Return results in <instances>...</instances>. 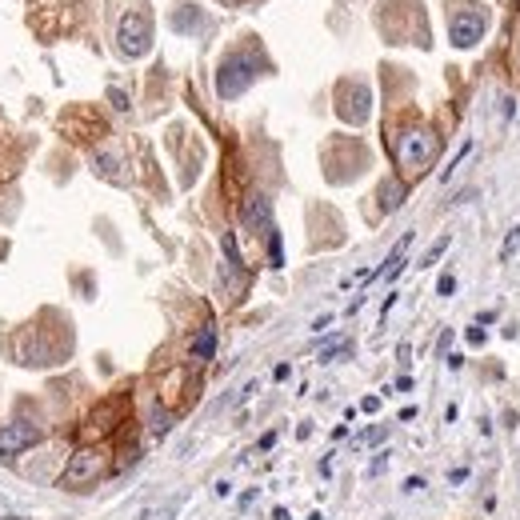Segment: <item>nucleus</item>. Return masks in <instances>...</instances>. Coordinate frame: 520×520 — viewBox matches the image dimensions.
<instances>
[{
    "label": "nucleus",
    "instance_id": "1",
    "mask_svg": "<svg viewBox=\"0 0 520 520\" xmlns=\"http://www.w3.org/2000/svg\"><path fill=\"white\" fill-rule=\"evenodd\" d=\"M116 44H120L124 56H149L152 49V16L149 13H128L116 28Z\"/></svg>",
    "mask_w": 520,
    "mask_h": 520
},
{
    "label": "nucleus",
    "instance_id": "2",
    "mask_svg": "<svg viewBox=\"0 0 520 520\" xmlns=\"http://www.w3.org/2000/svg\"><path fill=\"white\" fill-rule=\"evenodd\" d=\"M436 156V137L433 132H424V128H412V132H404V137L397 140V161L409 168V173H421V168H428Z\"/></svg>",
    "mask_w": 520,
    "mask_h": 520
},
{
    "label": "nucleus",
    "instance_id": "3",
    "mask_svg": "<svg viewBox=\"0 0 520 520\" xmlns=\"http://www.w3.org/2000/svg\"><path fill=\"white\" fill-rule=\"evenodd\" d=\"M248 85H252V64H248V56H228V61L221 64V73H216V92H221L224 100H233V97H240Z\"/></svg>",
    "mask_w": 520,
    "mask_h": 520
},
{
    "label": "nucleus",
    "instance_id": "4",
    "mask_svg": "<svg viewBox=\"0 0 520 520\" xmlns=\"http://www.w3.org/2000/svg\"><path fill=\"white\" fill-rule=\"evenodd\" d=\"M484 28H488V16L481 8H472V13H457L452 16V28H448V37L457 49H476L484 40Z\"/></svg>",
    "mask_w": 520,
    "mask_h": 520
},
{
    "label": "nucleus",
    "instance_id": "5",
    "mask_svg": "<svg viewBox=\"0 0 520 520\" xmlns=\"http://www.w3.org/2000/svg\"><path fill=\"white\" fill-rule=\"evenodd\" d=\"M40 440H44V428L37 424H0V457H16Z\"/></svg>",
    "mask_w": 520,
    "mask_h": 520
},
{
    "label": "nucleus",
    "instance_id": "6",
    "mask_svg": "<svg viewBox=\"0 0 520 520\" xmlns=\"http://www.w3.org/2000/svg\"><path fill=\"white\" fill-rule=\"evenodd\" d=\"M100 472H104V457H100V452H76V457L68 460V469H64L61 484L64 488H73V484H92V481H100Z\"/></svg>",
    "mask_w": 520,
    "mask_h": 520
},
{
    "label": "nucleus",
    "instance_id": "7",
    "mask_svg": "<svg viewBox=\"0 0 520 520\" xmlns=\"http://www.w3.org/2000/svg\"><path fill=\"white\" fill-rule=\"evenodd\" d=\"M268 216H273V204L260 197V192L244 200V212H240L244 228H252V233H264V228H268Z\"/></svg>",
    "mask_w": 520,
    "mask_h": 520
},
{
    "label": "nucleus",
    "instance_id": "8",
    "mask_svg": "<svg viewBox=\"0 0 520 520\" xmlns=\"http://www.w3.org/2000/svg\"><path fill=\"white\" fill-rule=\"evenodd\" d=\"M212 352H216V328H204V333L192 336V345H188L192 360H212Z\"/></svg>",
    "mask_w": 520,
    "mask_h": 520
},
{
    "label": "nucleus",
    "instance_id": "9",
    "mask_svg": "<svg viewBox=\"0 0 520 520\" xmlns=\"http://www.w3.org/2000/svg\"><path fill=\"white\" fill-rule=\"evenodd\" d=\"M400 200H404V185H400V180H384L380 185V209L392 212V209H400Z\"/></svg>",
    "mask_w": 520,
    "mask_h": 520
},
{
    "label": "nucleus",
    "instance_id": "10",
    "mask_svg": "<svg viewBox=\"0 0 520 520\" xmlns=\"http://www.w3.org/2000/svg\"><path fill=\"white\" fill-rule=\"evenodd\" d=\"M200 25V13H197V4H180L173 13V28L176 32H188V28H197Z\"/></svg>",
    "mask_w": 520,
    "mask_h": 520
},
{
    "label": "nucleus",
    "instance_id": "11",
    "mask_svg": "<svg viewBox=\"0 0 520 520\" xmlns=\"http://www.w3.org/2000/svg\"><path fill=\"white\" fill-rule=\"evenodd\" d=\"M352 357V340H333V345L321 348V364H336V360Z\"/></svg>",
    "mask_w": 520,
    "mask_h": 520
},
{
    "label": "nucleus",
    "instance_id": "12",
    "mask_svg": "<svg viewBox=\"0 0 520 520\" xmlns=\"http://www.w3.org/2000/svg\"><path fill=\"white\" fill-rule=\"evenodd\" d=\"M448 244H452V236H440V240H436V244H433V248H428V252L421 256V264H416V268H433L436 260L445 256V248H448Z\"/></svg>",
    "mask_w": 520,
    "mask_h": 520
},
{
    "label": "nucleus",
    "instance_id": "13",
    "mask_svg": "<svg viewBox=\"0 0 520 520\" xmlns=\"http://www.w3.org/2000/svg\"><path fill=\"white\" fill-rule=\"evenodd\" d=\"M273 233V228H268ZM268 252H273V268H280L285 264V248H280V233H273L268 236Z\"/></svg>",
    "mask_w": 520,
    "mask_h": 520
},
{
    "label": "nucleus",
    "instance_id": "14",
    "mask_svg": "<svg viewBox=\"0 0 520 520\" xmlns=\"http://www.w3.org/2000/svg\"><path fill=\"white\" fill-rule=\"evenodd\" d=\"M469 152H472V140H469V144H460V152H457V156H452V164H448L445 173H440V180H452V173H457V168H460V161H464Z\"/></svg>",
    "mask_w": 520,
    "mask_h": 520
},
{
    "label": "nucleus",
    "instance_id": "15",
    "mask_svg": "<svg viewBox=\"0 0 520 520\" xmlns=\"http://www.w3.org/2000/svg\"><path fill=\"white\" fill-rule=\"evenodd\" d=\"M221 248H224V256H228V264H240V248H236L233 233H224V236H221Z\"/></svg>",
    "mask_w": 520,
    "mask_h": 520
},
{
    "label": "nucleus",
    "instance_id": "16",
    "mask_svg": "<svg viewBox=\"0 0 520 520\" xmlns=\"http://www.w3.org/2000/svg\"><path fill=\"white\" fill-rule=\"evenodd\" d=\"M516 248H520V224L512 228V233H508V240H504V244H500V260H508L512 252H516Z\"/></svg>",
    "mask_w": 520,
    "mask_h": 520
},
{
    "label": "nucleus",
    "instance_id": "17",
    "mask_svg": "<svg viewBox=\"0 0 520 520\" xmlns=\"http://www.w3.org/2000/svg\"><path fill=\"white\" fill-rule=\"evenodd\" d=\"M452 292H457V276L445 273L440 280H436V297H452Z\"/></svg>",
    "mask_w": 520,
    "mask_h": 520
},
{
    "label": "nucleus",
    "instance_id": "18",
    "mask_svg": "<svg viewBox=\"0 0 520 520\" xmlns=\"http://www.w3.org/2000/svg\"><path fill=\"white\" fill-rule=\"evenodd\" d=\"M384 469H388V452H376V457H372V464H369V476H380Z\"/></svg>",
    "mask_w": 520,
    "mask_h": 520
},
{
    "label": "nucleus",
    "instance_id": "19",
    "mask_svg": "<svg viewBox=\"0 0 520 520\" xmlns=\"http://www.w3.org/2000/svg\"><path fill=\"white\" fill-rule=\"evenodd\" d=\"M109 100H112V109H116V112H128V97H124L120 88H112V92H109Z\"/></svg>",
    "mask_w": 520,
    "mask_h": 520
},
{
    "label": "nucleus",
    "instance_id": "20",
    "mask_svg": "<svg viewBox=\"0 0 520 520\" xmlns=\"http://www.w3.org/2000/svg\"><path fill=\"white\" fill-rule=\"evenodd\" d=\"M400 488H404V493H421V488H424V476H409Z\"/></svg>",
    "mask_w": 520,
    "mask_h": 520
},
{
    "label": "nucleus",
    "instance_id": "21",
    "mask_svg": "<svg viewBox=\"0 0 520 520\" xmlns=\"http://www.w3.org/2000/svg\"><path fill=\"white\" fill-rule=\"evenodd\" d=\"M328 324H333V312H324V316H316V321H312V333H324Z\"/></svg>",
    "mask_w": 520,
    "mask_h": 520
},
{
    "label": "nucleus",
    "instance_id": "22",
    "mask_svg": "<svg viewBox=\"0 0 520 520\" xmlns=\"http://www.w3.org/2000/svg\"><path fill=\"white\" fill-rule=\"evenodd\" d=\"M448 481H452V484H464V481H469V469H452V472H448Z\"/></svg>",
    "mask_w": 520,
    "mask_h": 520
},
{
    "label": "nucleus",
    "instance_id": "23",
    "mask_svg": "<svg viewBox=\"0 0 520 520\" xmlns=\"http://www.w3.org/2000/svg\"><path fill=\"white\" fill-rule=\"evenodd\" d=\"M360 409H364V412H376V409H380V400H376V397H364V400H360Z\"/></svg>",
    "mask_w": 520,
    "mask_h": 520
},
{
    "label": "nucleus",
    "instance_id": "24",
    "mask_svg": "<svg viewBox=\"0 0 520 520\" xmlns=\"http://www.w3.org/2000/svg\"><path fill=\"white\" fill-rule=\"evenodd\" d=\"M384 436H388V428H372V433L364 436V440H369V445H376V440H384Z\"/></svg>",
    "mask_w": 520,
    "mask_h": 520
},
{
    "label": "nucleus",
    "instance_id": "25",
    "mask_svg": "<svg viewBox=\"0 0 520 520\" xmlns=\"http://www.w3.org/2000/svg\"><path fill=\"white\" fill-rule=\"evenodd\" d=\"M273 445H276V433H264V436H260V448H264V452H268Z\"/></svg>",
    "mask_w": 520,
    "mask_h": 520
},
{
    "label": "nucleus",
    "instance_id": "26",
    "mask_svg": "<svg viewBox=\"0 0 520 520\" xmlns=\"http://www.w3.org/2000/svg\"><path fill=\"white\" fill-rule=\"evenodd\" d=\"M397 357H400V364H409V357H412V345H400V348H397Z\"/></svg>",
    "mask_w": 520,
    "mask_h": 520
},
{
    "label": "nucleus",
    "instance_id": "27",
    "mask_svg": "<svg viewBox=\"0 0 520 520\" xmlns=\"http://www.w3.org/2000/svg\"><path fill=\"white\" fill-rule=\"evenodd\" d=\"M469 345H484V333H481V328H469Z\"/></svg>",
    "mask_w": 520,
    "mask_h": 520
},
{
    "label": "nucleus",
    "instance_id": "28",
    "mask_svg": "<svg viewBox=\"0 0 520 520\" xmlns=\"http://www.w3.org/2000/svg\"><path fill=\"white\" fill-rule=\"evenodd\" d=\"M397 392H412V376H400V380H397Z\"/></svg>",
    "mask_w": 520,
    "mask_h": 520
},
{
    "label": "nucleus",
    "instance_id": "29",
    "mask_svg": "<svg viewBox=\"0 0 520 520\" xmlns=\"http://www.w3.org/2000/svg\"><path fill=\"white\" fill-rule=\"evenodd\" d=\"M273 520H288V508H273Z\"/></svg>",
    "mask_w": 520,
    "mask_h": 520
},
{
    "label": "nucleus",
    "instance_id": "30",
    "mask_svg": "<svg viewBox=\"0 0 520 520\" xmlns=\"http://www.w3.org/2000/svg\"><path fill=\"white\" fill-rule=\"evenodd\" d=\"M309 520H324V516H321V512H312V516H309Z\"/></svg>",
    "mask_w": 520,
    "mask_h": 520
}]
</instances>
